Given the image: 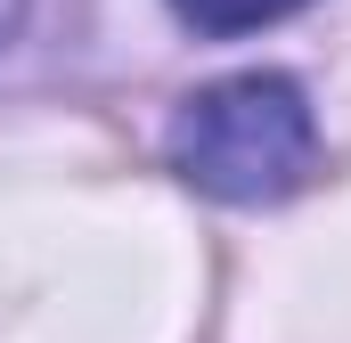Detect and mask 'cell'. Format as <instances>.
Wrapping results in <instances>:
<instances>
[{
    "instance_id": "obj_1",
    "label": "cell",
    "mask_w": 351,
    "mask_h": 343,
    "mask_svg": "<svg viewBox=\"0 0 351 343\" xmlns=\"http://www.w3.org/2000/svg\"><path fill=\"white\" fill-rule=\"evenodd\" d=\"M164 156L213 204H286L319 172V115L294 74H221L180 98Z\"/></svg>"
},
{
    "instance_id": "obj_3",
    "label": "cell",
    "mask_w": 351,
    "mask_h": 343,
    "mask_svg": "<svg viewBox=\"0 0 351 343\" xmlns=\"http://www.w3.org/2000/svg\"><path fill=\"white\" fill-rule=\"evenodd\" d=\"M25 16H33V0H0V49L25 33Z\"/></svg>"
},
{
    "instance_id": "obj_2",
    "label": "cell",
    "mask_w": 351,
    "mask_h": 343,
    "mask_svg": "<svg viewBox=\"0 0 351 343\" xmlns=\"http://www.w3.org/2000/svg\"><path fill=\"white\" fill-rule=\"evenodd\" d=\"M188 33H213V41H237V33H262L278 16H294V8H311V0H164Z\"/></svg>"
}]
</instances>
